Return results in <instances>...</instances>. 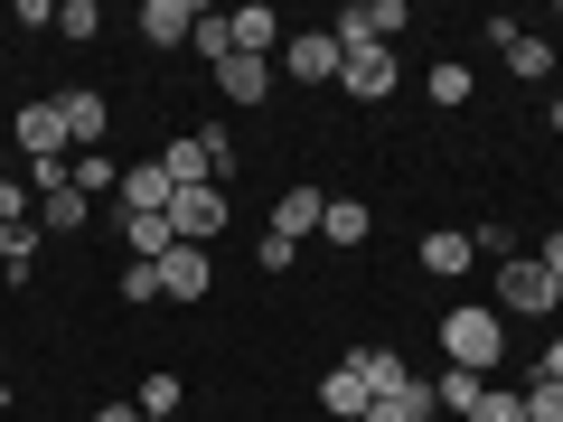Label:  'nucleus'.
<instances>
[{"mask_svg":"<svg viewBox=\"0 0 563 422\" xmlns=\"http://www.w3.org/2000/svg\"><path fill=\"white\" fill-rule=\"evenodd\" d=\"M357 422H366V413H357Z\"/></svg>","mask_w":563,"mask_h":422,"instance_id":"obj_37","label":"nucleus"},{"mask_svg":"<svg viewBox=\"0 0 563 422\" xmlns=\"http://www.w3.org/2000/svg\"><path fill=\"white\" fill-rule=\"evenodd\" d=\"M188 47H198L207 66H225V57H235V29H225L217 10H198V38H188Z\"/></svg>","mask_w":563,"mask_h":422,"instance_id":"obj_26","label":"nucleus"},{"mask_svg":"<svg viewBox=\"0 0 563 422\" xmlns=\"http://www.w3.org/2000/svg\"><path fill=\"white\" fill-rule=\"evenodd\" d=\"M479 395H488V376H470V366H442V376H432V413H442V403H451V413H470Z\"/></svg>","mask_w":563,"mask_h":422,"instance_id":"obj_22","label":"nucleus"},{"mask_svg":"<svg viewBox=\"0 0 563 422\" xmlns=\"http://www.w3.org/2000/svg\"><path fill=\"white\" fill-rule=\"evenodd\" d=\"M57 38H103V10H95V0H66V10H57Z\"/></svg>","mask_w":563,"mask_h":422,"instance_id":"obj_28","label":"nucleus"},{"mask_svg":"<svg viewBox=\"0 0 563 422\" xmlns=\"http://www.w3.org/2000/svg\"><path fill=\"white\" fill-rule=\"evenodd\" d=\"M122 244H132V263H161V254H179L169 216H122Z\"/></svg>","mask_w":563,"mask_h":422,"instance_id":"obj_18","label":"nucleus"},{"mask_svg":"<svg viewBox=\"0 0 563 422\" xmlns=\"http://www.w3.org/2000/svg\"><path fill=\"white\" fill-rule=\"evenodd\" d=\"M10 141H20V160H76V141H66V103H20Z\"/></svg>","mask_w":563,"mask_h":422,"instance_id":"obj_5","label":"nucleus"},{"mask_svg":"<svg viewBox=\"0 0 563 422\" xmlns=\"http://www.w3.org/2000/svg\"><path fill=\"white\" fill-rule=\"evenodd\" d=\"M544 122H554V132H563V95H554V103H544Z\"/></svg>","mask_w":563,"mask_h":422,"instance_id":"obj_35","label":"nucleus"},{"mask_svg":"<svg viewBox=\"0 0 563 422\" xmlns=\"http://www.w3.org/2000/svg\"><path fill=\"white\" fill-rule=\"evenodd\" d=\"M517 403H526V422H563V385H554V376L517 385Z\"/></svg>","mask_w":563,"mask_h":422,"instance_id":"obj_27","label":"nucleus"},{"mask_svg":"<svg viewBox=\"0 0 563 422\" xmlns=\"http://www.w3.org/2000/svg\"><path fill=\"white\" fill-rule=\"evenodd\" d=\"M217 85H225V103H263L273 95V57H225Z\"/></svg>","mask_w":563,"mask_h":422,"instance_id":"obj_16","label":"nucleus"},{"mask_svg":"<svg viewBox=\"0 0 563 422\" xmlns=\"http://www.w3.org/2000/svg\"><path fill=\"white\" fill-rule=\"evenodd\" d=\"M132 403H141V422H179V403H188V395H179V376H141V395H132Z\"/></svg>","mask_w":563,"mask_h":422,"instance_id":"obj_24","label":"nucleus"},{"mask_svg":"<svg viewBox=\"0 0 563 422\" xmlns=\"http://www.w3.org/2000/svg\"><path fill=\"white\" fill-rule=\"evenodd\" d=\"M141 38L151 47H188L198 38V10H188V0H151V10H141Z\"/></svg>","mask_w":563,"mask_h":422,"instance_id":"obj_13","label":"nucleus"},{"mask_svg":"<svg viewBox=\"0 0 563 422\" xmlns=\"http://www.w3.org/2000/svg\"><path fill=\"white\" fill-rule=\"evenodd\" d=\"M536 376H554V385H563V338H554V347H544V366H536Z\"/></svg>","mask_w":563,"mask_h":422,"instance_id":"obj_34","label":"nucleus"},{"mask_svg":"<svg viewBox=\"0 0 563 422\" xmlns=\"http://www.w3.org/2000/svg\"><path fill=\"white\" fill-rule=\"evenodd\" d=\"M320 188H282V207H273V244H291L301 254V235H320Z\"/></svg>","mask_w":563,"mask_h":422,"instance_id":"obj_11","label":"nucleus"},{"mask_svg":"<svg viewBox=\"0 0 563 422\" xmlns=\"http://www.w3.org/2000/svg\"><path fill=\"white\" fill-rule=\"evenodd\" d=\"M207 291H217V263H207L198 244L161 254V301H207Z\"/></svg>","mask_w":563,"mask_h":422,"instance_id":"obj_8","label":"nucleus"},{"mask_svg":"<svg viewBox=\"0 0 563 422\" xmlns=\"http://www.w3.org/2000/svg\"><path fill=\"white\" fill-rule=\"evenodd\" d=\"M432 103H470V66H432Z\"/></svg>","mask_w":563,"mask_h":422,"instance_id":"obj_31","label":"nucleus"},{"mask_svg":"<svg viewBox=\"0 0 563 422\" xmlns=\"http://www.w3.org/2000/svg\"><path fill=\"white\" fill-rule=\"evenodd\" d=\"M320 235H329V244H366V235H376V216H366L357 198H329V207H320Z\"/></svg>","mask_w":563,"mask_h":422,"instance_id":"obj_20","label":"nucleus"},{"mask_svg":"<svg viewBox=\"0 0 563 422\" xmlns=\"http://www.w3.org/2000/svg\"><path fill=\"white\" fill-rule=\"evenodd\" d=\"M66 141H76V151H103V132H113V103L95 95V85H66Z\"/></svg>","mask_w":563,"mask_h":422,"instance_id":"obj_9","label":"nucleus"},{"mask_svg":"<svg viewBox=\"0 0 563 422\" xmlns=\"http://www.w3.org/2000/svg\"><path fill=\"white\" fill-rule=\"evenodd\" d=\"M282 76L291 85H339V29H291L282 38Z\"/></svg>","mask_w":563,"mask_h":422,"instance_id":"obj_4","label":"nucleus"},{"mask_svg":"<svg viewBox=\"0 0 563 422\" xmlns=\"http://www.w3.org/2000/svg\"><path fill=\"white\" fill-rule=\"evenodd\" d=\"M357 376H366V395H376V403H385V395H404V385H422L413 366L395 357V347H357Z\"/></svg>","mask_w":563,"mask_h":422,"instance_id":"obj_15","label":"nucleus"},{"mask_svg":"<svg viewBox=\"0 0 563 422\" xmlns=\"http://www.w3.org/2000/svg\"><path fill=\"white\" fill-rule=\"evenodd\" d=\"M536 263L554 273V291H563V235H544V244H536Z\"/></svg>","mask_w":563,"mask_h":422,"instance_id":"obj_32","label":"nucleus"},{"mask_svg":"<svg viewBox=\"0 0 563 422\" xmlns=\"http://www.w3.org/2000/svg\"><path fill=\"white\" fill-rule=\"evenodd\" d=\"M498 347H507L498 310H451V320H442V357L470 366V376H488V366H498Z\"/></svg>","mask_w":563,"mask_h":422,"instance_id":"obj_1","label":"nucleus"},{"mask_svg":"<svg viewBox=\"0 0 563 422\" xmlns=\"http://www.w3.org/2000/svg\"><path fill=\"white\" fill-rule=\"evenodd\" d=\"M470 422H526V403H517V385H488V395L470 403Z\"/></svg>","mask_w":563,"mask_h":422,"instance_id":"obj_29","label":"nucleus"},{"mask_svg":"<svg viewBox=\"0 0 563 422\" xmlns=\"http://www.w3.org/2000/svg\"><path fill=\"white\" fill-rule=\"evenodd\" d=\"M29 225H38V235H76V225H95V198H76V188H47Z\"/></svg>","mask_w":563,"mask_h":422,"instance_id":"obj_14","label":"nucleus"},{"mask_svg":"<svg viewBox=\"0 0 563 422\" xmlns=\"http://www.w3.org/2000/svg\"><path fill=\"white\" fill-rule=\"evenodd\" d=\"M366 403H376V395H366L357 357H347V366H329V376H320V422H357Z\"/></svg>","mask_w":563,"mask_h":422,"instance_id":"obj_10","label":"nucleus"},{"mask_svg":"<svg viewBox=\"0 0 563 422\" xmlns=\"http://www.w3.org/2000/svg\"><path fill=\"white\" fill-rule=\"evenodd\" d=\"M470 263H479V244H470V235H451V225H442V235H422V273H442V281H461Z\"/></svg>","mask_w":563,"mask_h":422,"instance_id":"obj_17","label":"nucleus"},{"mask_svg":"<svg viewBox=\"0 0 563 422\" xmlns=\"http://www.w3.org/2000/svg\"><path fill=\"white\" fill-rule=\"evenodd\" d=\"M488 47L507 57V76H526V85H544L554 76V38H536V29H517V20H498L488 29Z\"/></svg>","mask_w":563,"mask_h":422,"instance_id":"obj_7","label":"nucleus"},{"mask_svg":"<svg viewBox=\"0 0 563 422\" xmlns=\"http://www.w3.org/2000/svg\"><path fill=\"white\" fill-rule=\"evenodd\" d=\"M95 422H141V403H95Z\"/></svg>","mask_w":563,"mask_h":422,"instance_id":"obj_33","label":"nucleus"},{"mask_svg":"<svg viewBox=\"0 0 563 422\" xmlns=\"http://www.w3.org/2000/svg\"><path fill=\"white\" fill-rule=\"evenodd\" d=\"M122 301H161V263H122Z\"/></svg>","mask_w":563,"mask_h":422,"instance_id":"obj_30","label":"nucleus"},{"mask_svg":"<svg viewBox=\"0 0 563 422\" xmlns=\"http://www.w3.org/2000/svg\"><path fill=\"white\" fill-rule=\"evenodd\" d=\"M169 235L207 254V244L225 235V188H179V198H169Z\"/></svg>","mask_w":563,"mask_h":422,"instance_id":"obj_6","label":"nucleus"},{"mask_svg":"<svg viewBox=\"0 0 563 422\" xmlns=\"http://www.w3.org/2000/svg\"><path fill=\"white\" fill-rule=\"evenodd\" d=\"M366 422H432V385H404V395L366 403Z\"/></svg>","mask_w":563,"mask_h":422,"instance_id":"obj_25","label":"nucleus"},{"mask_svg":"<svg viewBox=\"0 0 563 422\" xmlns=\"http://www.w3.org/2000/svg\"><path fill=\"white\" fill-rule=\"evenodd\" d=\"M498 310H517V320H544V310H563V291H554V273H544L536 254H517V263H498Z\"/></svg>","mask_w":563,"mask_h":422,"instance_id":"obj_2","label":"nucleus"},{"mask_svg":"<svg viewBox=\"0 0 563 422\" xmlns=\"http://www.w3.org/2000/svg\"><path fill=\"white\" fill-rule=\"evenodd\" d=\"M0 273H10V281L38 273V225H0Z\"/></svg>","mask_w":563,"mask_h":422,"instance_id":"obj_23","label":"nucleus"},{"mask_svg":"<svg viewBox=\"0 0 563 422\" xmlns=\"http://www.w3.org/2000/svg\"><path fill=\"white\" fill-rule=\"evenodd\" d=\"M339 85H347V103H385L404 85V66H395V47H339Z\"/></svg>","mask_w":563,"mask_h":422,"instance_id":"obj_3","label":"nucleus"},{"mask_svg":"<svg viewBox=\"0 0 563 422\" xmlns=\"http://www.w3.org/2000/svg\"><path fill=\"white\" fill-rule=\"evenodd\" d=\"M0 179H10V160H0Z\"/></svg>","mask_w":563,"mask_h":422,"instance_id":"obj_36","label":"nucleus"},{"mask_svg":"<svg viewBox=\"0 0 563 422\" xmlns=\"http://www.w3.org/2000/svg\"><path fill=\"white\" fill-rule=\"evenodd\" d=\"M225 29H235V57H282V20L263 10V0H244V10H225Z\"/></svg>","mask_w":563,"mask_h":422,"instance_id":"obj_12","label":"nucleus"},{"mask_svg":"<svg viewBox=\"0 0 563 422\" xmlns=\"http://www.w3.org/2000/svg\"><path fill=\"white\" fill-rule=\"evenodd\" d=\"M66 188H76V198H113V188H122V169L103 160V151H76V169H66Z\"/></svg>","mask_w":563,"mask_h":422,"instance_id":"obj_21","label":"nucleus"},{"mask_svg":"<svg viewBox=\"0 0 563 422\" xmlns=\"http://www.w3.org/2000/svg\"><path fill=\"white\" fill-rule=\"evenodd\" d=\"M161 169H169V188H207V141H198V132H179V141L161 151Z\"/></svg>","mask_w":563,"mask_h":422,"instance_id":"obj_19","label":"nucleus"}]
</instances>
